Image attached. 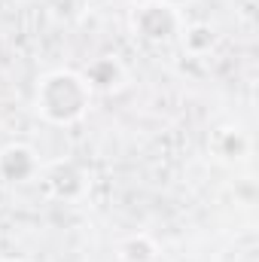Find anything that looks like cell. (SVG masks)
Wrapping results in <instances>:
<instances>
[{
	"label": "cell",
	"mask_w": 259,
	"mask_h": 262,
	"mask_svg": "<svg viewBox=\"0 0 259 262\" xmlns=\"http://www.w3.org/2000/svg\"><path fill=\"white\" fill-rule=\"evenodd\" d=\"M180 34H183V46H186L192 55L210 52L213 43H217V31H213L210 25H189V28H183Z\"/></svg>",
	"instance_id": "8"
},
{
	"label": "cell",
	"mask_w": 259,
	"mask_h": 262,
	"mask_svg": "<svg viewBox=\"0 0 259 262\" xmlns=\"http://www.w3.org/2000/svg\"><path fill=\"white\" fill-rule=\"evenodd\" d=\"M92 89L76 70H52L37 82L34 107L52 125H73L89 113Z\"/></svg>",
	"instance_id": "1"
},
{
	"label": "cell",
	"mask_w": 259,
	"mask_h": 262,
	"mask_svg": "<svg viewBox=\"0 0 259 262\" xmlns=\"http://www.w3.org/2000/svg\"><path fill=\"white\" fill-rule=\"evenodd\" d=\"M40 171L37 152L25 143H9L0 149V177L6 183H25Z\"/></svg>",
	"instance_id": "4"
},
{
	"label": "cell",
	"mask_w": 259,
	"mask_h": 262,
	"mask_svg": "<svg viewBox=\"0 0 259 262\" xmlns=\"http://www.w3.org/2000/svg\"><path fill=\"white\" fill-rule=\"evenodd\" d=\"M3 262H21V259H3Z\"/></svg>",
	"instance_id": "9"
},
{
	"label": "cell",
	"mask_w": 259,
	"mask_h": 262,
	"mask_svg": "<svg viewBox=\"0 0 259 262\" xmlns=\"http://www.w3.org/2000/svg\"><path fill=\"white\" fill-rule=\"evenodd\" d=\"M131 31L149 46H165L180 37L183 15L177 6H171L165 0H143L131 12Z\"/></svg>",
	"instance_id": "2"
},
{
	"label": "cell",
	"mask_w": 259,
	"mask_h": 262,
	"mask_svg": "<svg viewBox=\"0 0 259 262\" xmlns=\"http://www.w3.org/2000/svg\"><path fill=\"white\" fill-rule=\"evenodd\" d=\"M82 79L89 82L92 92H104V95H110V92L122 89V82H125V67L119 64V58L104 55V58H95V61L89 64V70L82 73Z\"/></svg>",
	"instance_id": "5"
},
{
	"label": "cell",
	"mask_w": 259,
	"mask_h": 262,
	"mask_svg": "<svg viewBox=\"0 0 259 262\" xmlns=\"http://www.w3.org/2000/svg\"><path fill=\"white\" fill-rule=\"evenodd\" d=\"M159 256V247L149 235L137 232V235H128L122 244H119V259L122 262H156Z\"/></svg>",
	"instance_id": "7"
},
{
	"label": "cell",
	"mask_w": 259,
	"mask_h": 262,
	"mask_svg": "<svg viewBox=\"0 0 259 262\" xmlns=\"http://www.w3.org/2000/svg\"><path fill=\"white\" fill-rule=\"evenodd\" d=\"M213 152L223 159V162H241V159H247V152H250V140H247V134L238 128H220L213 134Z\"/></svg>",
	"instance_id": "6"
},
{
	"label": "cell",
	"mask_w": 259,
	"mask_h": 262,
	"mask_svg": "<svg viewBox=\"0 0 259 262\" xmlns=\"http://www.w3.org/2000/svg\"><path fill=\"white\" fill-rule=\"evenodd\" d=\"M43 183L49 189L52 198H61V201H73L85 192V174L79 171V165L73 162H55L43 171Z\"/></svg>",
	"instance_id": "3"
}]
</instances>
